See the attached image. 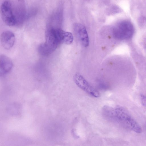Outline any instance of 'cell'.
Wrapping results in <instances>:
<instances>
[{
    "instance_id": "6da1fadb",
    "label": "cell",
    "mask_w": 146,
    "mask_h": 146,
    "mask_svg": "<svg viewBox=\"0 0 146 146\" xmlns=\"http://www.w3.org/2000/svg\"><path fill=\"white\" fill-rule=\"evenodd\" d=\"M61 43L58 28L49 27L46 31L45 42L40 45L38 51L44 56L52 53Z\"/></svg>"
},
{
    "instance_id": "7a4b0ae2",
    "label": "cell",
    "mask_w": 146,
    "mask_h": 146,
    "mask_svg": "<svg viewBox=\"0 0 146 146\" xmlns=\"http://www.w3.org/2000/svg\"><path fill=\"white\" fill-rule=\"evenodd\" d=\"M110 115L125 124L134 132L138 133H141V129L139 125L123 109L117 108L112 110L110 112Z\"/></svg>"
},
{
    "instance_id": "3957f363",
    "label": "cell",
    "mask_w": 146,
    "mask_h": 146,
    "mask_svg": "<svg viewBox=\"0 0 146 146\" xmlns=\"http://www.w3.org/2000/svg\"><path fill=\"white\" fill-rule=\"evenodd\" d=\"M134 32V28L132 23L128 20L120 22L113 31L114 37L119 40L127 39L131 38Z\"/></svg>"
},
{
    "instance_id": "277c9868",
    "label": "cell",
    "mask_w": 146,
    "mask_h": 146,
    "mask_svg": "<svg viewBox=\"0 0 146 146\" xmlns=\"http://www.w3.org/2000/svg\"><path fill=\"white\" fill-rule=\"evenodd\" d=\"M0 13L3 22L9 26H14L17 23L16 17L13 13L12 4L9 1L3 2L1 6Z\"/></svg>"
},
{
    "instance_id": "5b68a950",
    "label": "cell",
    "mask_w": 146,
    "mask_h": 146,
    "mask_svg": "<svg viewBox=\"0 0 146 146\" xmlns=\"http://www.w3.org/2000/svg\"><path fill=\"white\" fill-rule=\"evenodd\" d=\"M73 79L76 84L88 94L95 98L100 96L99 92L92 86L81 74H76L74 76Z\"/></svg>"
},
{
    "instance_id": "8992f818",
    "label": "cell",
    "mask_w": 146,
    "mask_h": 146,
    "mask_svg": "<svg viewBox=\"0 0 146 146\" xmlns=\"http://www.w3.org/2000/svg\"><path fill=\"white\" fill-rule=\"evenodd\" d=\"M74 30L82 45L85 47L88 46L89 39L87 31L85 27L80 23L74 25Z\"/></svg>"
},
{
    "instance_id": "52a82bcc",
    "label": "cell",
    "mask_w": 146,
    "mask_h": 146,
    "mask_svg": "<svg viewBox=\"0 0 146 146\" xmlns=\"http://www.w3.org/2000/svg\"><path fill=\"white\" fill-rule=\"evenodd\" d=\"M0 39L3 47L6 50H9L14 45L15 37L14 34L12 32L6 31L1 34Z\"/></svg>"
},
{
    "instance_id": "ba28073f",
    "label": "cell",
    "mask_w": 146,
    "mask_h": 146,
    "mask_svg": "<svg viewBox=\"0 0 146 146\" xmlns=\"http://www.w3.org/2000/svg\"><path fill=\"white\" fill-rule=\"evenodd\" d=\"M13 63L10 59L4 55L0 57V75L3 76L9 72L12 69Z\"/></svg>"
},
{
    "instance_id": "9c48e42d",
    "label": "cell",
    "mask_w": 146,
    "mask_h": 146,
    "mask_svg": "<svg viewBox=\"0 0 146 146\" xmlns=\"http://www.w3.org/2000/svg\"><path fill=\"white\" fill-rule=\"evenodd\" d=\"M60 35L62 43L70 44L72 42L74 38L71 33L60 29Z\"/></svg>"
},
{
    "instance_id": "30bf717a",
    "label": "cell",
    "mask_w": 146,
    "mask_h": 146,
    "mask_svg": "<svg viewBox=\"0 0 146 146\" xmlns=\"http://www.w3.org/2000/svg\"><path fill=\"white\" fill-rule=\"evenodd\" d=\"M141 96L142 104L146 106V97L143 95Z\"/></svg>"
}]
</instances>
